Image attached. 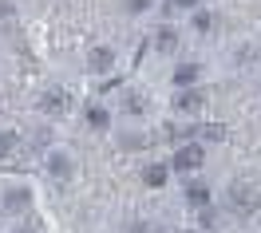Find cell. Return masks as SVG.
Masks as SVG:
<instances>
[{"mask_svg":"<svg viewBox=\"0 0 261 233\" xmlns=\"http://www.w3.org/2000/svg\"><path fill=\"white\" fill-rule=\"evenodd\" d=\"M28 206V190H8L4 194V210H24Z\"/></svg>","mask_w":261,"mask_h":233,"instance_id":"cell-10","label":"cell"},{"mask_svg":"<svg viewBox=\"0 0 261 233\" xmlns=\"http://www.w3.org/2000/svg\"><path fill=\"white\" fill-rule=\"evenodd\" d=\"M154 48H159V51H174V48H178V32H174L170 24H163V28L154 32Z\"/></svg>","mask_w":261,"mask_h":233,"instance_id":"cell-8","label":"cell"},{"mask_svg":"<svg viewBox=\"0 0 261 233\" xmlns=\"http://www.w3.org/2000/svg\"><path fill=\"white\" fill-rule=\"evenodd\" d=\"M87 123H91V127H99V131H103V127L111 123V115H107V111H103L99 103H91V107H87Z\"/></svg>","mask_w":261,"mask_h":233,"instance_id":"cell-11","label":"cell"},{"mask_svg":"<svg viewBox=\"0 0 261 233\" xmlns=\"http://www.w3.org/2000/svg\"><path fill=\"white\" fill-rule=\"evenodd\" d=\"M67 107H71V95H67V91H60V87L44 91V99H40V111H44V115H51V119H60Z\"/></svg>","mask_w":261,"mask_h":233,"instance_id":"cell-3","label":"cell"},{"mask_svg":"<svg viewBox=\"0 0 261 233\" xmlns=\"http://www.w3.org/2000/svg\"><path fill=\"white\" fill-rule=\"evenodd\" d=\"M226 201H229V210H233V214H253V210H257V201H261V194L257 190H253V186H245V182H233L229 186V194H226Z\"/></svg>","mask_w":261,"mask_h":233,"instance_id":"cell-1","label":"cell"},{"mask_svg":"<svg viewBox=\"0 0 261 233\" xmlns=\"http://www.w3.org/2000/svg\"><path fill=\"white\" fill-rule=\"evenodd\" d=\"M123 147H127V150H143V147H147V138H143V134H127Z\"/></svg>","mask_w":261,"mask_h":233,"instance_id":"cell-16","label":"cell"},{"mask_svg":"<svg viewBox=\"0 0 261 233\" xmlns=\"http://www.w3.org/2000/svg\"><path fill=\"white\" fill-rule=\"evenodd\" d=\"M166 182V166H147V186H163Z\"/></svg>","mask_w":261,"mask_h":233,"instance_id":"cell-14","label":"cell"},{"mask_svg":"<svg viewBox=\"0 0 261 233\" xmlns=\"http://www.w3.org/2000/svg\"><path fill=\"white\" fill-rule=\"evenodd\" d=\"M198 75H202V67H198V64H178V67H174V83H178L182 91H190Z\"/></svg>","mask_w":261,"mask_h":233,"instance_id":"cell-6","label":"cell"},{"mask_svg":"<svg viewBox=\"0 0 261 233\" xmlns=\"http://www.w3.org/2000/svg\"><path fill=\"white\" fill-rule=\"evenodd\" d=\"M186 198H190L194 210H210V190H206L202 182H190V186H186Z\"/></svg>","mask_w":261,"mask_h":233,"instance_id":"cell-7","label":"cell"},{"mask_svg":"<svg viewBox=\"0 0 261 233\" xmlns=\"http://www.w3.org/2000/svg\"><path fill=\"white\" fill-rule=\"evenodd\" d=\"M194 28H198V32H210V28H214V16L198 8V12H194Z\"/></svg>","mask_w":261,"mask_h":233,"instance_id":"cell-15","label":"cell"},{"mask_svg":"<svg viewBox=\"0 0 261 233\" xmlns=\"http://www.w3.org/2000/svg\"><path fill=\"white\" fill-rule=\"evenodd\" d=\"M123 107H127L130 115H143V107H147V99H143V95H130V91H127V99H123Z\"/></svg>","mask_w":261,"mask_h":233,"instance_id":"cell-13","label":"cell"},{"mask_svg":"<svg viewBox=\"0 0 261 233\" xmlns=\"http://www.w3.org/2000/svg\"><path fill=\"white\" fill-rule=\"evenodd\" d=\"M174 4H178V8H198L202 0H174Z\"/></svg>","mask_w":261,"mask_h":233,"instance_id":"cell-18","label":"cell"},{"mask_svg":"<svg viewBox=\"0 0 261 233\" xmlns=\"http://www.w3.org/2000/svg\"><path fill=\"white\" fill-rule=\"evenodd\" d=\"M91 71H111V48H95L91 51V60H87Z\"/></svg>","mask_w":261,"mask_h":233,"instance_id":"cell-9","label":"cell"},{"mask_svg":"<svg viewBox=\"0 0 261 233\" xmlns=\"http://www.w3.org/2000/svg\"><path fill=\"white\" fill-rule=\"evenodd\" d=\"M16 142H20V138H16L12 131H4V134H0V158H8V154L16 150Z\"/></svg>","mask_w":261,"mask_h":233,"instance_id":"cell-12","label":"cell"},{"mask_svg":"<svg viewBox=\"0 0 261 233\" xmlns=\"http://www.w3.org/2000/svg\"><path fill=\"white\" fill-rule=\"evenodd\" d=\"M130 233H150V225H143V221H139V225H130Z\"/></svg>","mask_w":261,"mask_h":233,"instance_id":"cell-19","label":"cell"},{"mask_svg":"<svg viewBox=\"0 0 261 233\" xmlns=\"http://www.w3.org/2000/svg\"><path fill=\"white\" fill-rule=\"evenodd\" d=\"M202 158H206L202 142H186V147H178V154H174V170H178V174H194V170L202 166Z\"/></svg>","mask_w":261,"mask_h":233,"instance_id":"cell-2","label":"cell"},{"mask_svg":"<svg viewBox=\"0 0 261 233\" xmlns=\"http://www.w3.org/2000/svg\"><path fill=\"white\" fill-rule=\"evenodd\" d=\"M48 174L51 178H67L71 174V158H67L64 150H51L48 154Z\"/></svg>","mask_w":261,"mask_h":233,"instance_id":"cell-5","label":"cell"},{"mask_svg":"<svg viewBox=\"0 0 261 233\" xmlns=\"http://www.w3.org/2000/svg\"><path fill=\"white\" fill-rule=\"evenodd\" d=\"M127 8H130V12H147L150 0H127Z\"/></svg>","mask_w":261,"mask_h":233,"instance_id":"cell-17","label":"cell"},{"mask_svg":"<svg viewBox=\"0 0 261 233\" xmlns=\"http://www.w3.org/2000/svg\"><path fill=\"white\" fill-rule=\"evenodd\" d=\"M202 103H206L202 91H178V95H174V111H178V115H198Z\"/></svg>","mask_w":261,"mask_h":233,"instance_id":"cell-4","label":"cell"}]
</instances>
